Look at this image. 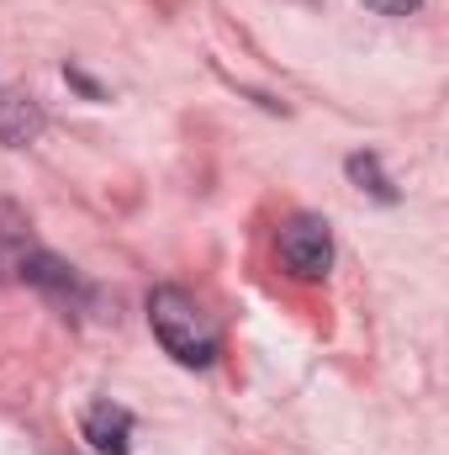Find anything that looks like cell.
<instances>
[{
  "label": "cell",
  "instance_id": "cell-1",
  "mask_svg": "<svg viewBox=\"0 0 449 455\" xmlns=\"http://www.w3.org/2000/svg\"><path fill=\"white\" fill-rule=\"evenodd\" d=\"M148 329H154V339L164 344L169 360H180L191 371H207L217 360V349H223L217 318L191 291H180V286H154L148 291Z\"/></svg>",
  "mask_w": 449,
  "mask_h": 455
},
{
  "label": "cell",
  "instance_id": "cell-2",
  "mask_svg": "<svg viewBox=\"0 0 449 455\" xmlns=\"http://www.w3.org/2000/svg\"><path fill=\"white\" fill-rule=\"evenodd\" d=\"M16 281H27V286H37L48 302H59L64 313H85V307H96V286L69 265V259H59V254H48V249H27V259L16 265Z\"/></svg>",
  "mask_w": 449,
  "mask_h": 455
},
{
  "label": "cell",
  "instance_id": "cell-3",
  "mask_svg": "<svg viewBox=\"0 0 449 455\" xmlns=\"http://www.w3.org/2000/svg\"><path fill=\"white\" fill-rule=\"evenodd\" d=\"M280 259H286V270L296 281H323L334 270V228H328V218L296 212L280 228Z\"/></svg>",
  "mask_w": 449,
  "mask_h": 455
},
{
  "label": "cell",
  "instance_id": "cell-4",
  "mask_svg": "<svg viewBox=\"0 0 449 455\" xmlns=\"http://www.w3.org/2000/svg\"><path fill=\"white\" fill-rule=\"evenodd\" d=\"M85 440L106 455H132V413L122 403H112V397L91 403L85 408Z\"/></svg>",
  "mask_w": 449,
  "mask_h": 455
},
{
  "label": "cell",
  "instance_id": "cell-5",
  "mask_svg": "<svg viewBox=\"0 0 449 455\" xmlns=\"http://www.w3.org/2000/svg\"><path fill=\"white\" fill-rule=\"evenodd\" d=\"M43 138V107L21 91H0V143L5 148H27Z\"/></svg>",
  "mask_w": 449,
  "mask_h": 455
},
{
  "label": "cell",
  "instance_id": "cell-6",
  "mask_svg": "<svg viewBox=\"0 0 449 455\" xmlns=\"http://www.w3.org/2000/svg\"><path fill=\"white\" fill-rule=\"evenodd\" d=\"M27 249H37L32 238V218L0 196V275H16V265L27 259Z\"/></svg>",
  "mask_w": 449,
  "mask_h": 455
},
{
  "label": "cell",
  "instance_id": "cell-7",
  "mask_svg": "<svg viewBox=\"0 0 449 455\" xmlns=\"http://www.w3.org/2000/svg\"><path fill=\"white\" fill-rule=\"evenodd\" d=\"M343 170H349V180H354L359 191H370L375 202H397V186L386 180V170H381V159H375V154H349V159H343Z\"/></svg>",
  "mask_w": 449,
  "mask_h": 455
},
{
  "label": "cell",
  "instance_id": "cell-8",
  "mask_svg": "<svg viewBox=\"0 0 449 455\" xmlns=\"http://www.w3.org/2000/svg\"><path fill=\"white\" fill-rule=\"evenodd\" d=\"M365 5H370L375 16H413L423 0H365Z\"/></svg>",
  "mask_w": 449,
  "mask_h": 455
}]
</instances>
